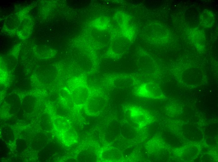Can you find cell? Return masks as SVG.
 <instances>
[{
  "label": "cell",
  "instance_id": "6da1fadb",
  "mask_svg": "<svg viewBox=\"0 0 218 162\" xmlns=\"http://www.w3.org/2000/svg\"><path fill=\"white\" fill-rule=\"evenodd\" d=\"M134 92V93L139 97L150 98L156 96V94L160 91L156 86L147 83L137 86Z\"/></svg>",
  "mask_w": 218,
  "mask_h": 162
},
{
  "label": "cell",
  "instance_id": "7a4b0ae2",
  "mask_svg": "<svg viewBox=\"0 0 218 162\" xmlns=\"http://www.w3.org/2000/svg\"><path fill=\"white\" fill-rule=\"evenodd\" d=\"M127 109L130 116L133 121L140 126L144 124L146 114L145 110L141 107L133 105L129 106Z\"/></svg>",
  "mask_w": 218,
  "mask_h": 162
}]
</instances>
